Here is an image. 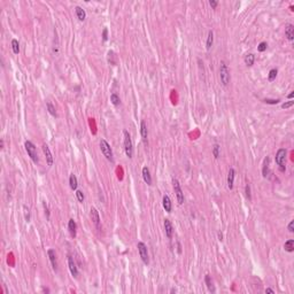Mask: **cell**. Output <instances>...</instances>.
I'll return each instance as SVG.
<instances>
[{"label": "cell", "instance_id": "10", "mask_svg": "<svg viewBox=\"0 0 294 294\" xmlns=\"http://www.w3.org/2000/svg\"><path fill=\"white\" fill-rule=\"evenodd\" d=\"M47 255H48V259H49V261H51V264H52L53 270L56 271V270H58V261H56V254H55V251L54 249H52V248H49L48 251H47Z\"/></svg>", "mask_w": 294, "mask_h": 294}, {"label": "cell", "instance_id": "28", "mask_svg": "<svg viewBox=\"0 0 294 294\" xmlns=\"http://www.w3.org/2000/svg\"><path fill=\"white\" fill-rule=\"evenodd\" d=\"M277 74H278L277 69H271V70L269 71V75H268V81L269 82H273L276 79V77H277Z\"/></svg>", "mask_w": 294, "mask_h": 294}, {"label": "cell", "instance_id": "20", "mask_svg": "<svg viewBox=\"0 0 294 294\" xmlns=\"http://www.w3.org/2000/svg\"><path fill=\"white\" fill-rule=\"evenodd\" d=\"M68 229H69V232H70L71 237H76L77 225H76V222H75L72 218H70L69 222H68Z\"/></svg>", "mask_w": 294, "mask_h": 294}, {"label": "cell", "instance_id": "13", "mask_svg": "<svg viewBox=\"0 0 294 294\" xmlns=\"http://www.w3.org/2000/svg\"><path fill=\"white\" fill-rule=\"evenodd\" d=\"M162 203H163V208L164 210L167 212H171V209H172V203H171V200L169 198L168 194H164L163 198H162Z\"/></svg>", "mask_w": 294, "mask_h": 294}, {"label": "cell", "instance_id": "18", "mask_svg": "<svg viewBox=\"0 0 294 294\" xmlns=\"http://www.w3.org/2000/svg\"><path fill=\"white\" fill-rule=\"evenodd\" d=\"M140 135H142V138L144 142L146 144L147 142V136H148V132H147V125L145 121H142L140 123Z\"/></svg>", "mask_w": 294, "mask_h": 294}, {"label": "cell", "instance_id": "22", "mask_svg": "<svg viewBox=\"0 0 294 294\" xmlns=\"http://www.w3.org/2000/svg\"><path fill=\"white\" fill-rule=\"evenodd\" d=\"M69 185H70V189L74 191L77 190V186H78V182H77V177L74 174L70 175L69 177Z\"/></svg>", "mask_w": 294, "mask_h": 294}, {"label": "cell", "instance_id": "3", "mask_svg": "<svg viewBox=\"0 0 294 294\" xmlns=\"http://www.w3.org/2000/svg\"><path fill=\"white\" fill-rule=\"evenodd\" d=\"M219 78L224 86H226L230 83V71L224 61H221V63H219Z\"/></svg>", "mask_w": 294, "mask_h": 294}, {"label": "cell", "instance_id": "1", "mask_svg": "<svg viewBox=\"0 0 294 294\" xmlns=\"http://www.w3.org/2000/svg\"><path fill=\"white\" fill-rule=\"evenodd\" d=\"M99 146L101 149V153L104 154V156L110 162H114V156H113V151H112V147L108 144V142L106 139H101L99 142Z\"/></svg>", "mask_w": 294, "mask_h": 294}, {"label": "cell", "instance_id": "37", "mask_svg": "<svg viewBox=\"0 0 294 294\" xmlns=\"http://www.w3.org/2000/svg\"><path fill=\"white\" fill-rule=\"evenodd\" d=\"M24 215H25V221L29 222L30 221V210H29V208H27V206H24Z\"/></svg>", "mask_w": 294, "mask_h": 294}, {"label": "cell", "instance_id": "8", "mask_svg": "<svg viewBox=\"0 0 294 294\" xmlns=\"http://www.w3.org/2000/svg\"><path fill=\"white\" fill-rule=\"evenodd\" d=\"M43 152H44V154H45V158H46V162H47V164H48V165H53L54 158H53V155H52V152H51L49 147L47 146L46 144H44L43 145Z\"/></svg>", "mask_w": 294, "mask_h": 294}, {"label": "cell", "instance_id": "42", "mask_svg": "<svg viewBox=\"0 0 294 294\" xmlns=\"http://www.w3.org/2000/svg\"><path fill=\"white\" fill-rule=\"evenodd\" d=\"M218 240H219V241L223 240V234L221 233V232H218Z\"/></svg>", "mask_w": 294, "mask_h": 294}, {"label": "cell", "instance_id": "41", "mask_svg": "<svg viewBox=\"0 0 294 294\" xmlns=\"http://www.w3.org/2000/svg\"><path fill=\"white\" fill-rule=\"evenodd\" d=\"M266 293H271V294H273V293H275V291H273V289H266Z\"/></svg>", "mask_w": 294, "mask_h": 294}, {"label": "cell", "instance_id": "24", "mask_svg": "<svg viewBox=\"0 0 294 294\" xmlns=\"http://www.w3.org/2000/svg\"><path fill=\"white\" fill-rule=\"evenodd\" d=\"M212 43H214V32H212V30L208 32V37H207V44H206V48H207V51H209V49L212 48Z\"/></svg>", "mask_w": 294, "mask_h": 294}, {"label": "cell", "instance_id": "14", "mask_svg": "<svg viewBox=\"0 0 294 294\" xmlns=\"http://www.w3.org/2000/svg\"><path fill=\"white\" fill-rule=\"evenodd\" d=\"M142 178H144V180H145V183H146L147 185H152V176H151V172H149V169L147 168V167H144L142 170Z\"/></svg>", "mask_w": 294, "mask_h": 294}, {"label": "cell", "instance_id": "4", "mask_svg": "<svg viewBox=\"0 0 294 294\" xmlns=\"http://www.w3.org/2000/svg\"><path fill=\"white\" fill-rule=\"evenodd\" d=\"M123 136H124V151H125L126 156L129 159H132V156H133V144L131 140L130 133L126 130H124Z\"/></svg>", "mask_w": 294, "mask_h": 294}, {"label": "cell", "instance_id": "25", "mask_svg": "<svg viewBox=\"0 0 294 294\" xmlns=\"http://www.w3.org/2000/svg\"><path fill=\"white\" fill-rule=\"evenodd\" d=\"M12 49L14 54H18L20 53V43L17 39H12Z\"/></svg>", "mask_w": 294, "mask_h": 294}, {"label": "cell", "instance_id": "7", "mask_svg": "<svg viewBox=\"0 0 294 294\" xmlns=\"http://www.w3.org/2000/svg\"><path fill=\"white\" fill-rule=\"evenodd\" d=\"M172 184H174V190H175V193H176V196H177V201H178L179 205H183L184 203V193L182 191L179 182L174 178L172 179Z\"/></svg>", "mask_w": 294, "mask_h": 294}, {"label": "cell", "instance_id": "26", "mask_svg": "<svg viewBox=\"0 0 294 294\" xmlns=\"http://www.w3.org/2000/svg\"><path fill=\"white\" fill-rule=\"evenodd\" d=\"M205 282H206V285H207L209 292H215V287H214V285H212V279H210V276H209V275H206V277H205Z\"/></svg>", "mask_w": 294, "mask_h": 294}, {"label": "cell", "instance_id": "43", "mask_svg": "<svg viewBox=\"0 0 294 294\" xmlns=\"http://www.w3.org/2000/svg\"><path fill=\"white\" fill-rule=\"evenodd\" d=\"M293 97H294V92H293V91H292V92H291V93H289V97H287V98H289V99H292V98H293Z\"/></svg>", "mask_w": 294, "mask_h": 294}, {"label": "cell", "instance_id": "31", "mask_svg": "<svg viewBox=\"0 0 294 294\" xmlns=\"http://www.w3.org/2000/svg\"><path fill=\"white\" fill-rule=\"evenodd\" d=\"M76 198H77V200L81 202V203H83V202H84V193H83L82 191L76 190Z\"/></svg>", "mask_w": 294, "mask_h": 294}, {"label": "cell", "instance_id": "5", "mask_svg": "<svg viewBox=\"0 0 294 294\" xmlns=\"http://www.w3.org/2000/svg\"><path fill=\"white\" fill-rule=\"evenodd\" d=\"M285 160H286V149L285 148H279L276 153L275 161L279 167L280 171H285Z\"/></svg>", "mask_w": 294, "mask_h": 294}, {"label": "cell", "instance_id": "40", "mask_svg": "<svg viewBox=\"0 0 294 294\" xmlns=\"http://www.w3.org/2000/svg\"><path fill=\"white\" fill-rule=\"evenodd\" d=\"M44 208H45V212H46V216H47V218H49V210H48V208H47V206H46V203H44Z\"/></svg>", "mask_w": 294, "mask_h": 294}, {"label": "cell", "instance_id": "32", "mask_svg": "<svg viewBox=\"0 0 294 294\" xmlns=\"http://www.w3.org/2000/svg\"><path fill=\"white\" fill-rule=\"evenodd\" d=\"M279 101H280L279 99H264L263 100V102L268 105H277Z\"/></svg>", "mask_w": 294, "mask_h": 294}, {"label": "cell", "instance_id": "2", "mask_svg": "<svg viewBox=\"0 0 294 294\" xmlns=\"http://www.w3.org/2000/svg\"><path fill=\"white\" fill-rule=\"evenodd\" d=\"M24 147H25V151H27L28 155L30 156V159L32 160L33 163H38L39 159H38V154H37V148L35 146V144L30 140H27L24 142Z\"/></svg>", "mask_w": 294, "mask_h": 294}, {"label": "cell", "instance_id": "23", "mask_svg": "<svg viewBox=\"0 0 294 294\" xmlns=\"http://www.w3.org/2000/svg\"><path fill=\"white\" fill-rule=\"evenodd\" d=\"M284 248H285V251H286V252L292 253V252L294 251V240L293 239L287 240V241L284 244Z\"/></svg>", "mask_w": 294, "mask_h": 294}, {"label": "cell", "instance_id": "38", "mask_svg": "<svg viewBox=\"0 0 294 294\" xmlns=\"http://www.w3.org/2000/svg\"><path fill=\"white\" fill-rule=\"evenodd\" d=\"M209 5H210V7H212V9H216V7L218 6V1H216V0H210L209 1Z\"/></svg>", "mask_w": 294, "mask_h": 294}, {"label": "cell", "instance_id": "33", "mask_svg": "<svg viewBox=\"0 0 294 294\" xmlns=\"http://www.w3.org/2000/svg\"><path fill=\"white\" fill-rule=\"evenodd\" d=\"M268 47V44L266 43V42H262V43L259 44V46H257V51L259 52H264L266 49H267Z\"/></svg>", "mask_w": 294, "mask_h": 294}, {"label": "cell", "instance_id": "34", "mask_svg": "<svg viewBox=\"0 0 294 294\" xmlns=\"http://www.w3.org/2000/svg\"><path fill=\"white\" fill-rule=\"evenodd\" d=\"M245 193H246V198L248 199V200H252V195H251V186H249V184H247L245 187Z\"/></svg>", "mask_w": 294, "mask_h": 294}, {"label": "cell", "instance_id": "9", "mask_svg": "<svg viewBox=\"0 0 294 294\" xmlns=\"http://www.w3.org/2000/svg\"><path fill=\"white\" fill-rule=\"evenodd\" d=\"M68 267H69V270H70L72 277L74 278L78 277V269H77L76 263H75L74 259L71 256H68Z\"/></svg>", "mask_w": 294, "mask_h": 294}, {"label": "cell", "instance_id": "21", "mask_svg": "<svg viewBox=\"0 0 294 294\" xmlns=\"http://www.w3.org/2000/svg\"><path fill=\"white\" fill-rule=\"evenodd\" d=\"M269 162H270V158L267 156V158L264 159L263 169H262V175H263V177H268V176H269Z\"/></svg>", "mask_w": 294, "mask_h": 294}, {"label": "cell", "instance_id": "27", "mask_svg": "<svg viewBox=\"0 0 294 294\" xmlns=\"http://www.w3.org/2000/svg\"><path fill=\"white\" fill-rule=\"evenodd\" d=\"M110 102L114 105V106H119V105L121 104L120 97H119L116 93H112V94H110Z\"/></svg>", "mask_w": 294, "mask_h": 294}, {"label": "cell", "instance_id": "35", "mask_svg": "<svg viewBox=\"0 0 294 294\" xmlns=\"http://www.w3.org/2000/svg\"><path fill=\"white\" fill-rule=\"evenodd\" d=\"M293 105H294V101L293 100H291V101H289V102H284V104L282 105V108L287 109V108H289V107H292Z\"/></svg>", "mask_w": 294, "mask_h": 294}, {"label": "cell", "instance_id": "11", "mask_svg": "<svg viewBox=\"0 0 294 294\" xmlns=\"http://www.w3.org/2000/svg\"><path fill=\"white\" fill-rule=\"evenodd\" d=\"M164 231H165V236L167 238L171 239L172 238V232H174V228H172V224L169 221L168 218L164 219Z\"/></svg>", "mask_w": 294, "mask_h": 294}, {"label": "cell", "instance_id": "12", "mask_svg": "<svg viewBox=\"0 0 294 294\" xmlns=\"http://www.w3.org/2000/svg\"><path fill=\"white\" fill-rule=\"evenodd\" d=\"M91 218H92V222L94 223V225L100 229V216H99V212L95 208H91Z\"/></svg>", "mask_w": 294, "mask_h": 294}, {"label": "cell", "instance_id": "39", "mask_svg": "<svg viewBox=\"0 0 294 294\" xmlns=\"http://www.w3.org/2000/svg\"><path fill=\"white\" fill-rule=\"evenodd\" d=\"M287 229H289V231L291 232V233H293L294 232V221H291V222H289Z\"/></svg>", "mask_w": 294, "mask_h": 294}, {"label": "cell", "instance_id": "44", "mask_svg": "<svg viewBox=\"0 0 294 294\" xmlns=\"http://www.w3.org/2000/svg\"><path fill=\"white\" fill-rule=\"evenodd\" d=\"M170 292H171V293H176V289H171V291H170Z\"/></svg>", "mask_w": 294, "mask_h": 294}, {"label": "cell", "instance_id": "36", "mask_svg": "<svg viewBox=\"0 0 294 294\" xmlns=\"http://www.w3.org/2000/svg\"><path fill=\"white\" fill-rule=\"evenodd\" d=\"M102 40L104 42L108 40V29L107 28H105L104 30H102Z\"/></svg>", "mask_w": 294, "mask_h": 294}, {"label": "cell", "instance_id": "6", "mask_svg": "<svg viewBox=\"0 0 294 294\" xmlns=\"http://www.w3.org/2000/svg\"><path fill=\"white\" fill-rule=\"evenodd\" d=\"M137 248H138V252H139V255H140V259L142 261L145 263V264H148L149 263V257H148V251H147V246L145 245V242L142 241H139L137 244Z\"/></svg>", "mask_w": 294, "mask_h": 294}, {"label": "cell", "instance_id": "15", "mask_svg": "<svg viewBox=\"0 0 294 294\" xmlns=\"http://www.w3.org/2000/svg\"><path fill=\"white\" fill-rule=\"evenodd\" d=\"M234 177H236V171H234L233 168H230L229 174H228V187H229V190L233 189Z\"/></svg>", "mask_w": 294, "mask_h": 294}, {"label": "cell", "instance_id": "30", "mask_svg": "<svg viewBox=\"0 0 294 294\" xmlns=\"http://www.w3.org/2000/svg\"><path fill=\"white\" fill-rule=\"evenodd\" d=\"M46 106H47V110H48L49 114L52 115V116H56V110H55V107H54V106L51 104L49 101H47Z\"/></svg>", "mask_w": 294, "mask_h": 294}, {"label": "cell", "instance_id": "16", "mask_svg": "<svg viewBox=\"0 0 294 294\" xmlns=\"http://www.w3.org/2000/svg\"><path fill=\"white\" fill-rule=\"evenodd\" d=\"M285 35L289 42H292L294 39V25L293 24H287L285 28Z\"/></svg>", "mask_w": 294, "mask_h": 294}, {"label": "cell", "instance_id": "19", "mask_svg": "<svg viewBox=\"0 0 294 294\" xmlns=\"http://www.w3.org/2000/svg\"><path fill=\"white\" fill-rule=\"evenodd\" d=\"M244 61H245V65L247 67H252V65H254V62H255V55L253 54V53H248V54L245 55Z\"/></svg>", "mask_w": 294, "mask_h": 294}, {"label": "cell", "instance_id": "29", "mask_svg": "<svg viewBox=\"0 0 294 294\" xmlns=\"http://www.w3.org/2000/svg\"><path fill=\"white\" fill-rule=\"evenodd\" d=\"M219 149H221L219 145L218 144H214V146H212V155H214L215 159L219 158Z\"/></svg>", "mask_w": 294, "mask_h": 294}, {"label": "cell", "instance_id": "17", "mask_svg": "<svg viewBox=\"0 0 294 294\" xmlns=\"http://www.w3.org/2000/svg\"><path fill=\"white\" fill-rule=\"evenodd\" d=\"M75 13H76V16L79 21H84V20L86 18V13H85V11L83 9L82 7L76 6V7H75Z\"/></svg>", "mask_w": 294, "mask_h": 294}]
</instances>
